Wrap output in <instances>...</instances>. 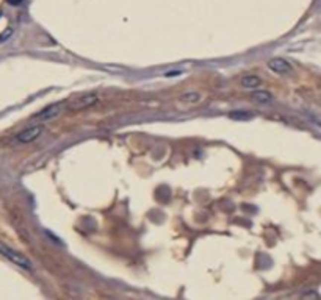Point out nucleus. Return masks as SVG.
Returning <instances> with one entry per match:
<instances>
[{
    "instance_id": "nucleus-1",
    "label": "nucleus",
    "mask_w": 321,
    "mask_h": 300,
    "mask_svg": "<svg viewBox=\"0 0 321 300\" xmlns=\"http://www.w3.org/2000/svg\"><path fill=\"white\" fill-rule=\"evenodd\" d=\"M0 253H2L6 259H9L11 263H14L16 266L25 269V271H28V272L33 271V264H32V261H30V258L25 256L24 253H21L19 250L9 247L3 243H0Z\"/></svg>"
},
{
    "instance_id": "nucleus-2",
    "label": "nucleus",
    "mask_w": 321,
    "mask_h": 300,
    "mask_svg": "<svg viewBox=\"0 0 321 300\" xmlns=\"http://www.w3.org/2000/svg\"><path fill=\"white\" fill-rule=\"evenodd\" d=\"M97 102H99V96L94 93H88V94L78 96L72 100H69L66 103V108L69 111H82V109H88V108L94 106Z\"/></svg>"
},
{
    "instance_id": "nucleus-3",
    "label": "nucleus",
    "mask_w": 321,
    "mask_h": 300,
    "mask_svg": "<svg viewBox=\"0 0 321 300\" xmlns=\"http://www.w3.org/2000/svg\"><path fill=\"white\" fill-rule=\"evenodd\" d=\"M43 130H44V127L41 124L30 125V127L24 128L22 132H19L16 135V141L21 143V144H30V143H33L35 139H38L39 136H41Z\"/></svg>"
},
{
    "instance_id": "nucleus-4",
    "label": "nucleus",
    "mask_w": 321,
    "mask_h": 300,
    "mask_svg": "<svg viewBox=\"0 0 321 300\" xmlns=\"http://www.w3.org/2000/svg\"><path fill=\"white\" fill-rule=\"evenodd\" d=\"M64 103H52V105H49L47 108H44L43 111H39L35 119L36 121H43V122H47V121H52V119L58 117L60 113H62V109H63Z\"/></svg>"
},
{
    "instance_id": "nucleus-5",
    "label": "nucleus",
    "mask_w": 321,
    "mask_h": 300,
    "mask_svg": "<svg viewBox=\"0 0 321 300\" xmlns=\"http://www.w3.org/2000/svg\"><path fill=\"white\" fill-rule=\"evenodd\" d=\"M268 67L276 74H290L292 72V66L284 58H273L268 61Z\"/></svg>"
},
{
    "instance_id": "nucleus-6",
    "label": "nucleus",
    "mask_w": 321,
    "mask_h": 300,
    "mask_svg": "<svg viewBox=\"0 0 321 300\" xmlns=\"http://www.w3.org/2000/svg\"><path fill=\"white\" fill-rule=\"evenodd\" d=\"M240 86L243 89H249V91H256V89H260V86H262V80L257 75H243L240 78Z\"/></svg>"
},
{
    "instance_id": "nucleus-7",
    "label": "nucleus",
    "mask_w": 321,
    "mask_h": 300,
    "mask_svg": "<svg viewBox=\"0 0 321 300\" xmlns=\"http://www.w3.org/2000/svg\"><path fill=\"white\" fill-rule=\"evenodd\" d=\"M251 97H253V100L257 103H269V102H273V99H274L271 93L263 91V89H256V91L251 94Z\"/></svg>"
},
{
    "instance_id": "nucleus-8",
    "label": "nucleus",
    "mask_w": 321,
    "mask_h": 300,
    "mask_svg": "<svg viewBox=\"0 0 321 300\" xmlns=\"http://www.w3.org/2000/svg\"><path fill=\"white\" fill-rule=\"evenodd\" d=\"M179 100H180V102H184V103L196 105V103L200 102V94L199 93H187L184 96H180Z\"/></svg>"
},
{
    "instance_id": "nucleus-9",
    "label": "nucleus",
    "mask_w": 321,
    "mask_h": 300,
    "mask_svg": "<svg viewBox=\"0 0 321 300\" xmlns=\"http://www.w3.org/2000/svg\"><path fill=\"white\" fill-rule=\"evenodd\" d=\"M229 116L230 119H235V121H248V119L253 117L251 114H248V111H232Z\"/></svg>"
},
{
    "instance_id": "nucleus-10",
    "label": "nucleus",
    "mask_w": 321,
    "mask_h": 300,
    "mask_svg": "<svg viewBox=\"0 0 321 300\" xmlns=\"http://www.w3.org/2000/svg\"><path fill=\"white\" fill-rule=\"evenodd\" d=\"M22 2H24V0H8V3H9V5H14V6H16V5H21Z\"/></svg>"
}]
</instances>
